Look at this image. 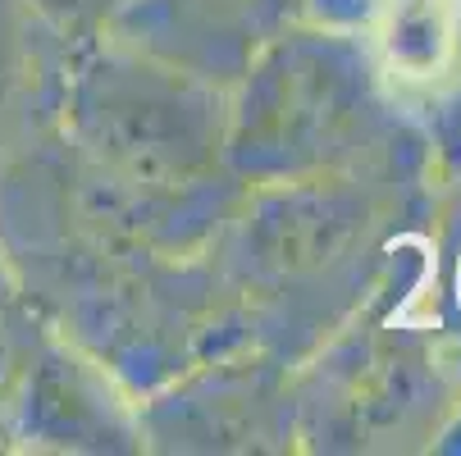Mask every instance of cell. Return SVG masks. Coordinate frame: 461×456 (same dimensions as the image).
Returning <instances> with one entry per match:
<instances>
[{"mask_svg":"<svg viewBox=\"0 0 461 456\" xmlns=\"http://www.w3.org/2000/svg\"><path fill=\"white\" fill-rule=\"evenodd\" d=\"M92 133L105 160L147 187L187 183L206 165V123L202 110L183 105L178 92L142 78V83H110L87 101Z\"/></svg>","mask_w":461,"mask_h":456,"instance_id":"6da1fadb","label":"cell"},{"mask_svg":"<svg viewBox=\"0 0 461 456\" xmlns=\"http://www.w3.org/2000/svg\"><path fill=\"white\" fill-rule=\"evenodd\" d=\"M10 87H14V50H10L5 37H0V110H5V101H10Z\"/></svg>","mask_w":461,"mask_h":456,"instance_id":"5b68a950","label":"cell"},{"mask_svg":"<svg viewBox=\"0 0 461 456\" xmlns=\"http://www.w3.org/2000/svg\"><path fill=\"white\" fill-rule=\"evenodd\" d=\"M452 23H447V0H398L388 28H384V55L398 74L429 78L447 59Z\"/></svg>","mask_w":461,"mask_h":456,"instance_id":"277c9868","label":"cell"},{"mask_svg":"<svg viewBox=\"0 0 461 456\" xmlns=\"http://www.w3.org/2000/svg\"><path fill=\"white\" fill-rule=\"evenodd\" d=\"M361 224V210L343 192H293L275 201L256 224L260 265L279 274H302L334 260Z\"/></svg>","mask_w":461,"mask_h":456,"instance_id":"7a4b0ae2","label":"cell"},{"mask_svg":"<svg viewBox=\"0 0 461 456\" xmlns=\"http://www.w3.org/2000/svg\"><path fill=\"white\" fill-rule=\"evenodd\" d=\"M348 105H352V96H348L343 69L320 64V59H302V64H288L275 78L266 128L275 142L306 147L320 138H334L348 123Z\"/></svg>","mask_w":461,"mask_h":456,"instance_id":"3957f363","label":"cell"},{"mask_svg":"<svg viewBox=\"0 0 461 456\" xmlns=\"http://www.w3.org/2000/svg\"><path fill=\"white\" fill-rule=\"evenodd\" d=\"M41 5H50V10H78V5H87V0H41Z\"/></svg>","mask_w":461,"mask_h":456,"instance_id":"8992f818","label":"cell"}]
</instances>
